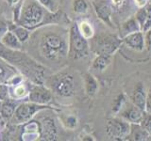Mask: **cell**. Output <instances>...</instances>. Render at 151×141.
<instances>
[{
  "label": "cell",
  "mask_w": 151,
  "mask_h": 141,
  "mask_svg": "<svg viewBox=\"0 0 151 141\" xmlns=\"http://www.w3.org/2000/svg\"><path fill=\"white\" fill-rule=\"evenodd\" d=\"M63 16V13L60 9L56 12H50L37 0H23L15 24L31 31L45 26L58 25L61 22Z\"/></svg>",
  "instance_id": "cell-1"
},
{
  "label": "cell",
  "mask_w": 151,
  "mask_h": 141,
  "mask_svg": "<svg viewBox=\"0 0 151 141\" xmlns=\"http://www.w3.org/2000/svg\"><path fill=\"white\" fill-rule=\"evenodd\" d=\"M0 58L5 59L31 83L44 85L45 81V67L21 50H14L5 46L0 41Z\"/></svg>",
  "instance_id": "cell-2"
},
{
  "label": "cell",
  "mask_w": 151,
  "mask_h": 141,
  "mask_svg": "<svg viewBox=\"0 0 151 141\" xmlns=\"http://www.w3.org/2000/svg\"><path fill=\"white\" fill-rule=\"evenodd\" d=\"M68 36L56 30V25L47 26L38 35L37 48L41 56L49 62H60L68 58Z\"/></svg>",
  "instance_id": "cell-3"
},
{
  "label": "cell",
  "mask_w": 151,
  "mask_h": 141,
  "mask_svg": "<svg viewBox=\"0 0 151 141\" xmlns=\"http://www.w3.org/2000/svg\"><path fill=\"white\" fill-rule=\"evenodd\" d=\"M45 85L50 90L59 97L71 98L76 95L78 89V83L75 74L67 70L54 73L45 78Z\"/></svg>",
  "instance_id": "cell-4"
},
{
  "label": "cell",
  "mask_w": 151,
  "mask_h": 141,
  "mask_svg": "<svg viewBox=\"0 0 151 141\" xmlns=\"http://www.w3.org/2000/svg\"><path fill=\"white\" fill-rule=\"evenodd\" d=\"M90 50L88 40L80 33L78 24H73L68 35V58L72 60L87 58Z\"/></svg>",
  "instance_id": "cell-5"
},
{
  "label": "cell",
  "mask_w": 151,
  "mask_h": 141,
  "mask_svg": "<svg viewBox=\"0 0 151 141\" xmlns=\"http://www.w3.org/2000/svg\"><path fill=\"white\" fill-rule=\"evenodd\" d=\"M122 43L123 40L115 34H99L92 38L90 49L96 55L112 56Z\"/></svg>",
  "instance_id": "cell-6"
},
{
  "label": "cell",
  "mask_w": 151,
  "mask_h": 141,
  "mask_svg": "<svg viewBox=\"0 0 151 141\" xmlns=\"http://www.w3.org/2000/svg\"><path fill=\"white\" fill-rule=\"evenodd\" d=\"M52 109V107L49 105H38V103H32V102H24L19 103L17 105L14 115L12 117V122L14 124H25L29 120L33 119L37 113H39L42 110H48Z\"/></svg>",
  "instance_id": "cell-7"
},
{
  "label": "cell",
  "mask_w": 151,
  "mask_h": 141,
  "mask_svg": "<svg viewBox=\"0 0 151 141\" xmlns=\"http://www.w3.org/2000/svg\"><path fill=\"white\" fill-rule=\"evenodd\" d=\"M130 128L131 124L121 117L111 118L106 121V134L111 139H127L130 133Z\"/></svg>",
  "instance_id": "cell-8"
},
{
  "label": "cell",
  "mask_w": 151,
  "mask_h": 141,
  "mask_svg": "<svg viewBox=\"0 0 151 141\" xmlns=\"http://www.w3.org/2000/svg\"><path fill=\"white\" fill-rule=\"evenodd\" d=\"M54 100L53 92L45 85L40 84H29L27 101L38 103V105H48Z\"/></svg>",
  "instance_id": "cell-9"
},
{
  "label": "cell",
  "mask_w": 151,
  "mask_h": 141,
  "mask_svg": "<svg viewBox=\"0 0 151 141\" xmlns=\"http://www.w3.org/2000/svg\"><path fill=\"white\" fill-rule=\"evenodd\" d=\"M92 4L96 16L110 27H114L112 24V9L107 0H92Z\"/></svg>",
  "instance_id": "cell-10"
},
{
  "label": "cell",
  "mask_w": 151,
  "mask_h": 141,
  "mask_svg": "<svg viewBox=\"0 0 151 141\" xmlns=\"http://www.w3.org/2000/svg\"><path fill=\"white\" fill-rule=\"evenodd\" d=\"M118 114H119V117L129 122L130 124H140L143 120L145 111L141 110L139 107H137L130 102L129 103H127Z\"/></svg>",
  "instance_id": "cell-11"
},
{
  "label": "cell",
  "mask_w": 151,
  "mask_h": 141,
  "mask_svg": "<svg viewBox=\"0 0 151 141\" xmlns=\"http://www.w3.org/2000/svg\"><path fill=\"white\" fill-rule=\"evenodd\" d=\"M58 136L57 128L54 120L51 118H45L40 122V137L42 140H56Z\"/></svg>",
  "instance_id": "cell-12"
},
{
  "label": "cell",
  "mask_w": 151,
  "mask_h": 141,
  "mask_svg": "<svg viewBox=\"0 0 151 141\" xmlns=\"http://www.w3.org/2000/svg\"><path fill=\"white\" fill-rule=\"evenodd\" d=\"M146 93L147 91L145 88V85L142 82H138L135 84L130 95V102L143 111H145V108Z\"/></svg>",
  "instance_id": "cell-13"
},
{
  "label": "cell",
  "mask_w": 151,
  "mask_h": 141,
  "mask_svg": "<svg viewBox=\"0 0 151 141\" xmlns=\"http://www.w3.org/2000/svg\"><path fill=\"white\" fill-rule=\"evenodd\" d=\"M123 40V43L129 46L130 49L142 52L145 48V35L143 31H138L132 33L130 35H127Z\"/></svg>",
  "instance_id": "cell-14"
},
{
  "label": "cell",
  "mask_w": 151,
  "mask_h": 141,
  "mask_svg": "<svg viewBox=\"0 0 151 141\" xmlns=\"http://www.w3.org/2000/svg\"><path fill=\"white\" fill-rule=\"evenodd\" d=\"M20 73L6 60L0 58V84H9V81Z\"/></svg>",
  "instance_id": "cell-15"
},
{
  "label": "cell",
  "mask_w": 151,
  "mask_h": 141,
  "mask_svg": "<svg viewBox=\"0 0 151 141\" xmlns=\"http://www.w3.org/2000/svg\"><path fill=\"white\" fill-rule=\"evenodd\" d=\"M138 31H141V26L138 21L136 20L135 16L129 17L121 24L119 29V37L121 39H124L127 35H130L132 33Z\"/></svg>",
  "instance_id": "cell-16"
},
{
  "label": "cell",
  "mask_w": 151,
  "mask_h": 141,
  "mask_svg": "<svg viewBox=\"0 0 151 141\" xmlns=\"http://www.w3.org/2000/svg\"><path fill=\"white\" fill-rule=\"evenodd\" d=\"M127 137L134 141H149L151 140V134L141 124H131L130 133Z\"/></svg>",
  "instance_id": "cell-17"
},
{
  "label": "cell",
  "mask_w": 151,
  "mask_h": 141,
  "mask_svg": "<svg viewBox=\"0 0 151 141\" xmlns=\"http://www.w3.org/2000/svg\"><path fill=\"white\" fill-rule=\"evenodd\" d=\"M9 98L13 100L20 101L24 98L27 97L28 90H29V85H26L25 83L21 82L20 84L14 85V86H9Z\"/></svg>",
  "instance_id": "cell-18"
},
{
  "label": "cell",
  "mask_w": 151,
  "mask_h": 141,
  "mask_svg": "<svg viewBox=\"0 0 151 141\" xmlns=\"http://www.w3.org/2000/svg\"><path fill=\"white\" fill-rule=\"evenodd\" d=\"M19 103H17V100H13V99L9 98L6 101L2 102L1 111H0V116L3 118L5 120H11L14 115V112L17 105Z\"/></svg>",
  "instance_id": "cell-19"
},
{
  "label": "cell",
  "mask_w": 151,
  "mask_h": 141,
  "mask_svg": "<svg viewBox=\"0 0 151 141\" xmlns=\"http://www.w3.org/2000/svg\"><path fill=\"white\" fill-rule=\"evenodd\" d=\"M111 56L107 55H96V58H93L91 69L96 72H103L105 70L108 66L111 64Z\"/></svg>",
  "instance_id": "cell-20"
},
{
  "label": "cell",
  "mask_w": 151,
  "mask_h": 141,
  "mask_svg": "<svg viewBox=\"0 0 151 141\" xmlns=\"http://www.w3.org/2000/svg\"><path fill=\"white\" fill-rule=\"evenodd\" d=\"M9 30L13 32L22 43L27 42L30 38V30L22 26H19L15 23H9Z\"/></svg>",
  "instance_id": "cell-21"
},
{
  "label": "cell",
  "mask_w": 151,
  "mask_h": 141,
  "mask_svg": "<svg viewBox=\"0 0 151 141\" xmlns=\"http://www.w3.org/2000/svg\"><path fill=\"white\" fill-rule=\"evenodd\" d=\"M83 81H84V88H85L86 94L90 97L93 96L98 89V83L96 77H94L92 73H87L84 74Z\"/></svg>",
  "instance_id": "cell-22"
},
{
  "label": "cell",
  "mask_w": 151,
  "mask_h": 141,
  "mask_svg": "<svg viewBox=\"0 0 151 141\" xmlns=\"http://www.w3.org/2000/svg\"><path fill=\"white\" fill-rule=\"evenodd\" d=\"M1 42L5 45L9 47V48H12L14 50H22L23 43L18 40V38L15 36L13 32L11 30H9L6 34H5L1 40Z\"/></svg>",
  "instance_id": "cell-23"
},
{
  "label": "cell",
  "mask_w": 151,
  "mask_h": 141,
  "mask_svg": "<svg viewBox=\"0 0 151 141\" xmlns=\"http://www.w3.org/2000/svg\"><path fill=\"white\" fill-rule=\"evenodd\" d=\"M126 103H127V97L125 95V93H119L115 97L112 103L111 111L113 114H118L122 110V108L126 105Z\"/></svg>",
  "instance_id": "cell-24"
},
{
  "label": "cell",
  "mask_w": 151,
  "mask_h": 141,
  "mask_svg": "<svg viewBox=\"0 0 151 141\" xmlns=\"http://www.w3.org/2000/svg\"><path fill=\"white\" fill-rule=\"evenodd\" d=\"M78 29H79L80 33H81L87 40L92 39L93 37V34H94L93 27L89 22L81 21L79 24H78Z\"/></svg>",
  "instance_id": "cell-25"
},
{
  "label": "cell",
  "mask_w": 151,
  "mask_h": 141,
  "mask_svg": "<svg viewBox=\"0 0 151 141\" xmlns=\"http://www.w3.org/2000/svg\"><path fill=\"white\" fill-rule=\"evenodd\" d=\"M72 9L77 14H85L89 9V3L87 0H73Z\"/></svg>",
  "instance_id": "cell-26"
},
{
  "label": "cell",
  "mask_w": 151,
  "mask_h": 141,
  "mask_svg": "<svg viewBox=\"0 0 151 141\" xmlns=\"http://www.w3.org/2000/svg\"><path fill=\"white\" fill-rule=\"evenodd\" d=\"M37 1L50 12H56L59 11L58 4L55 0H37Z\"/></svg>",
  "instance_id": "cell-27"
},
{
  "label": "cell",
  "mask_w": 151,
  "mask_h": 141,
  "mask_svg": "<svg viewBox=\"0 0 151 141\" xmlns=\"http://www.w3.org/2000/svg\"><path fill=\"white\" fill-rule=\"evenodd\" d=\"M129 1L127 0H110L111 7L112 9V11H117L120 12L123 11L126 7Z\"/></svg>",
  "instance_id": "cell-28"
},
{
  "label": "cell",
  "mask_w": 151,
  "mask_h": 141,
  "mask_svg": "<svg viewBox=\"0 0 151 141\" xmlns=\"http://www.w3.org/2000/svg\"><path fill=\"white\" fill-rule=\"evenodd\" d=\"M135 18L139 23V25L141 26V31H142V28H143L145 23V20H146V8L144 7V8H141L140 9H138V11H137L135 14Z\"/></svg>",
  "instance_id": "cell-29"
},
{
  "label": "cell",
  "mask_w": 151,
  "mask_h": 141,
  "mask_svg": "<svg viewBox=\"0 0 151 141\" xmlns=\"http://www.w3.org/2000/svg\"><path fill=\"white\" fill-rule=\"evenodd\" d=\"M145 8H146V20L143 28H142V31L143 32H146L151 28V4L147 5Z\"/></svg>",
  "instance_id": "cell-30"
},
{
  "label": "cell",
  "mask_w": 151,
  "mask_h": 141,
  "mask_svg": "<svg viewBox=\"0 0 151 141\" xmlns=\"http://www.w3.org/2000/svg\"><path fill=\"white\" fill-rule=\"evenodd\" d=\"M9 99V88L8 84H0V101Z\"/></svg>",
  "instance_id": "cell-31"
},
{
  "label": "cell",
  "mask_w": 151,
  "mask_h": 141,
  "mask_svg": "<svg viewBox=\"0 0 151 141\" xmlns=\"http://www.w3.org/2000/svg\"><path fill=\"white\" fill-rule=\"evenodd\" d=\"M140 124L142 127H144L145 130H147L148 132L151 133V114L145 112L143 120H142Z\"/></svg>",
  "instance_id": "cell-32"
},
{
  "label": "cell",
  "mask_w": 151,
  "mask_h": 141,
  "mask_svg": "<svg viewBox=\"0 0 151 141\" xmlns=\"http://www.w3.org/2000/svg\"><path fill=\"white\" fill-rule=\"evenodd\" d=\"M78 125V119L77 117L75 116H69L67 119H66V126L70 129H74L76 128Z\"/></svg>",
  "instance_id": "cell-33"
},
{
  "label": "cell",
  "mask_w": 151,
  "mask_h": 141,
  "mask_svg": "<svg viewBox=\"0 0 151 141\" xmlns=\"http://www.w3.org/2000/svg\"><path fill=\"white\" fill-rule=\"evenodd\" d=\"M9 31V23L5 22L2 19H0V41H1L3 36Z\"/></svg>",
  "instance_id": "cell-34"
},
{
  "label": "cell",
  "mask_w": 151,
  "mask_h": 141,
  "mask_svg": "<svg viewBox=\"0 0 151 141\" xmlns=\"http://www.w3.org/2000/svg\"><path fill=\"white\" fill-rule=\"evenodd\" d=\"M145 112L151 114V88L147 90V93H146V100H145Z\"/></svg>",
  "instance_id": "cell-35"
},
{
  "label": "cell",
  "mask_w": 151,
  "mask_h": 141,
  "mask_svg": "<svg viewBox=\"0 0 151 141\" xmlns=\"http://www.w3.org/2000/svg\"><path fill=\"white\" fill-rule=\"evenodd\" d=\"M145 35V48L149 52H151V28L148 29Z\"/></svg>",
  "instance_id": "cell-36"
},
{
  "label": "cell",
  "mask_w": 151,
  "mask_h": 141,
  "mask_svg": "<svg viewBox=\"0 0 151 141\" xmlns=\"http://www.w3.org/2000/svg\"><path fill=\"white\" fill-rule=\"evenodd\" d=\"M6 1L9 6H16L18 3H20L21 0H6Z\"/></svg>",
  "instance_id": "cell-37"
},
{
  "label": "cell",
  "mask_w": 151,
  "mask_h": 141,
  "mask_svg": "<svg viewBox=\"0 0 151 141\" xmlns=\"http://www.w3.org/2000/svg\"><path fill=\"white\" fill-rule=\"evenodd\" d=\"M92 137H93V136H91V135H86L85 137H83V140H94Z\"/></svg>",
  "instance_id": "cell-38"
},
{
  "label": "cell",
  "mask_w": 151,
  "mask_h": 141,
  "mask_svg": "<svg viewBox=\"0 0 151 141\" xmlns=\"http://www.w3.org/2000/svg\"><path fill=\"white\" fill-rule=\"evenodd\" d=\"M1 106H2V101H0V111H1Z\"/></svg>",
  "instance_id": "cell-39"
},
{
  "label": "cell",
  "mask_w": 151,
  "mask_h": 141,
  "mask_svg": "<svg viewBox=\"0 0 151 141\" xmlns=\"http://www.w3.org/2000/svg\"><path fill=\"white\" fill-rule=\"evenodd\" d=\"M150 134H151V133H150Z\"/></svg>",
  "instance_id": "cell-40"
}]
</instances>
